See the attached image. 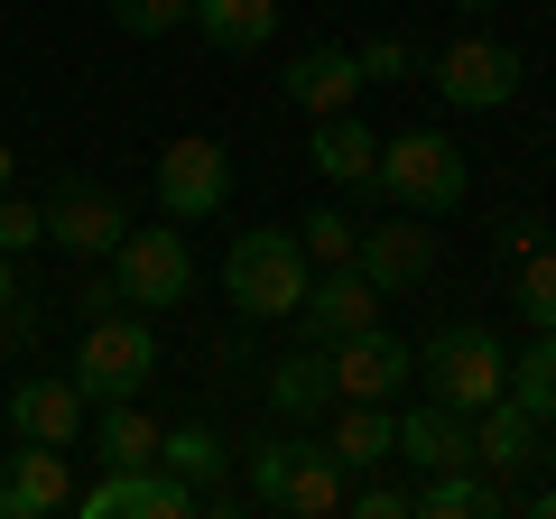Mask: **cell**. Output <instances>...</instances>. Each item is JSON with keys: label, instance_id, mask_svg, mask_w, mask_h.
I'll return each instance as SVG.
<instances>
[{"label": "cell", "instance_id": "cell-31", "mask_svg": "<svg viewBox=\"0 0 556 519\" xmlns=\"http://www.w3.org/2000/svg\"><path fill=\"white\" fill-rule=\"evenodd\" d=\"M353 65H362V84H399V75L417 65V47H408V38H362Z\"/></svg>", "mask_w": 556, "mask_h": 519}, {"label": "cell", "instance_id": "cell-2", "mask_svg": "<svg viewBox=\"0 0 556 519\" xmlns=\"http://www.w3.org/2000/svg\"><path fill=\"white\" fill-rule=\"evenodd\" d=\"M316 260L298 251V223H260L223 251V298L241 306V325H269V316H298Z\"/></svg>", "mask_w": 556, "mask_h": 519}, {"label": "cell", "instance_id": "cell-26", "mask_svg": "<svg viewBox=\"0 0 556 519\" xmlns=\"http://www.w3.org/2000/svg\"><path fill=\"white\" fill-rule=\"evenodd\" d=\"M519 316H529V334H556V241L519 251Z\"/></svg>", "mask_w": 556, "mask_h": 519}, {"label": "cell", "instance_id": "cell-19", "mask_svg": "<svg viewBox=\"0 0 556 519\" xmlns=\"http://www.w3.org/2000/svg\"><path fill=\"white\" fill-rule=\"evenodd\" d=\"M186 28H195L214 56H251V47L278 38V0H195V10H186Z\"/></svg>", "mask_w": 556, "mask_h": 519}, {"label": "cell", "instance_id": "cell-15", "mask_svg": "<svg viewBox=\"0 0 556 519\" xmlns=\"http://www.w3.org/2000/svg\"><path fill=\"white\" fill-rule=\"evenodd\" d=\"M325 455H334L343 473L390 464L399 455V408L390 400H334V408H325Z\"/></svg>", "mask_w": 556, "mask_h": 519}, {"label": "cell", "instance_id": "cell-28", "mask_svg": "<svg viewBox=\"0 0 556 519\" xmlns=\"http://www.w3.org/2000/svg\"><path fill=\"white\" fill-rule=\"evenodd\" d=\"M195 0H112V28L121 38H177Z\"/></svg>", "mask_w": 556, "mask_h": 519}, {"label": "cell", "instance_id": "cell-18", "mask_svg": "<svg viewBox=\"0 0 556 519\" xmlns=\"http://www.w3.org/2000/svg\"><path fill=\"white\" fill-rule=\"evenodd\" d=\"M538 455H547V445H538V418L510 390H501L492 408H473V464L482 473H519V464H538Z\"/></svg>", "mask_w": 556, "mask_h": 519}, {"label": "cell", "instance_id": "cell-32", "mask_svg": "<svg viewBox=\"0 0 556 519\" xmlns=\"http://www.w3.org/2000/svg\"><path fill=\"white\" fill-rule=\"evenodd\" d=\"M38 306H28V288H20V298H10V306H0V343H10V353H28V343H38Z\"/></svg>", "mask_w": 556, "mask_h": 519}, {"label": "cell", "instance_id": "cell-35", "mask_svg": "<svg viewBox=\"0 0 556 519\" xmlns=\"http://www.w3.org/2000/svg\"><path fill=\"white\" fill-rule=\"evenodd\" d=\"M10 177H20V149H10V140H0V186H10Z\"/></svg>", "mask_w": 556, "mask_h": 519}, {"label": "cell", "instance_id": "cell-29", "mask_svg": "<svg viewBox=\"0 0 556 519\" xmlns=\"http://www.w3.org/2000/svg\"><path fill=\"white\" fill-rule=\"evenodd\" d=\"M38 241H47V204H28V195H10V186H0V251L28 260Z\"/></svg>", "mask_w": 556, "mask_h": 519}, {"label": "cell", "instance_id": "cell-12", "mask_svg": "<svg viewBox=\"0 0 556 519\" xmlns=\"http://www.w3.org/2000/svg\"><path fill=\"white\" fill-rule=\"evenodd\" d=\"M353 269L380 288V298L417 288L427 269H437V232H427V214H408V223H362V241H353Z\"/></svg>", "mask_w": 556, "mask_h": 519}, {"label": "cell", "instance_id": "cell-36", "mask_svg": "<svg viewBox=\"0 0 556 519\" xmlns=\"http://www.w3.org/2000/svg\"><path fill=\"white\" fill-rule=\"evenodd\" d=\"M455 10H501V0H455Z\"/></svg>", "mask_w": 556, "mask_h": 519}, {"label": "cell", "instance_id": "cell-6", "mask_svg": "<svg viewBox=\"0 0 556 519\" xmlns=\"http://www.w3.org/2000/svg\"><path fill=\"white\" fill-rule=\"evenodd\" d=\"M112 298L139 316H167L177 298H195V251H186L177 223H130L112 241Z\"/></svg>", "mask_w": 556, "mask_h": 519}, {"label": "cell", "instance_id": "cell-20", "mask_svg": "<svg viewBox=\"0 0 556 519\" xmlns=\"http://www.w3.org/2000/svg\"><path fill=\"white\" fill-rule=\"evenodd\" d=\"M399 455L417 464V473H445V464H473V418H455V408H408L399 418Z\"/></svg>", "mask_w": 556, "mask_h": 519}, {"label": "cell", "instance_id": "cell-23", "mask_svg": "<svg viewBox=\"0 0 556 519\" xmlns=\"http://www.w3.org/2000/svg\"><path fill=\"white\" fill-rule=\"evenodd\" d=\"M159 436H167V427H159V418H139L130 400H102V408H93V455H102V473L159 464Z\"/></svg>", "mask_w": 556, "mask_h": 519}, {"label": "cell", "instance_id": "cell-24", "mask_svg": "<svg viewBox=\"0 0 556 519\" xmlns=\"http://www.w3.org/2000/svg\"><path fill=\"white\" fill-rule=\"evenodd\" d=\"M538 427H556V334H529V353H510V380H501Z\"/></svg>", "mask_w": 556, "mask_h": 519}, {"label": "cell", "instance_id": "cell-1", "mask_svg": "<svg viewBox=\"0 0 556 519\" xmlns=\"http://www.w3.org/2000/svg\"><path fill=\"white\" fill-rule=\"evenodd\" d=\"M84 400H139L149 380H159V325L139 316V306H93L75 334V371H65Z\"/></svg>", "mask_w": 556, "mask_h": 519}, {"label": "cell", "instance_id": "cell-25", "mask_svg": "<svg viewBox=\"0 0 556 519\" xmlns=\"http://www.w3.org/2000/svg\"><path fill=\"white\" fill-rule=\"evenodd\" d=\"M159 464H167V473H186V482H214V473H232V445H223L214 427H167Z\"/></svg>", "mask_w": 556, "mask_h": 519}, {"label": "cell", "instance_id": "cell-11", "mask_svg": "<svg viewBox=\"0 0 556 519\" xmlns=\"http://www.w3.org/2000/svg\"><path fill=\"white\" fill-rule=\"evenodd\" d=\"M121 232H130V214H121V195H102V186H56V195H47V251L112 260Z\"/></svg>", "mask_w": 556, "mask_h": 519}, {"label": "cell", "instance_id": "cell-14", "mask_svg": "<svg viewBox=\"0 0 556 519\" xmlns=\"http://www.w3.org/2000/svg\"><path fill=\"white\" fill-rule=\"evenodd\" d=\"M371 316H380V288L362 279L353 260L316 269V279H306V298H298V325H306V343H343V334H362Z\"/></svg>", "mask_w": 556, "mask_h": 519}, {"label": "cell", "instance_id": "cell-21", "mask_svg": "<svg viewBox=\"0 0 556 519\" xmlns=\"http://www.w3.org/2000/svg\"><path fill=\"white\" fill-rule=\"evenodd\" d=\"M343 400V390H334V362H325V343H306V353H288V362H278V371H269V408H278V418H325V408H334Z\"/></svg>", "mask_w": 556, "mask_h": 519}, {"label": "cell", "instance_id": "cell-4", "mask_svg": "<svg viewBox=\"0 0 556 519\" xmlns=\"http://www.w3.org/2000/svg\"><path fill=\"white\" fill-rule=\"evenodd\" d=\"M371 186L399 204V214H455L464 204V186H473V167H464V149L445 140V130H399V140H380V167H371Z\"/></svg>", "mask_w": 556, "mask_h": 519}, {"label": "cell", "instance_id": "cell-3", "mask_svg": "<svg viewBox=\"0 0 556 519\" xmlns=\"http://www.w3.org/2000/svg\"><path fill=\"white\" fill-rule=\"evenodd\" d=\"M417 380H427V400L455 408V418H473V408L501 400V380H510V353H501L492 325H437V334L417 343Z\"/></svg>", "mask_w": 556, "mask_h": 519}, {"label": "cell", "instance_id": "cell-22", "mask_svg": "<svg viewBox=\"0 0 556 519\" xmlns=\"http://www.w3.org/2000/svg\"><path fill=\"white\" fill-rule=\"evenodd\" d=\"M306 159H316V177H334V186H371V167H380V130H362L353 112H325Z\"/></svg>", "mask_w": 556, "mask_h": 519}, {"label": "cell", "instance_id": "cell-16", "mask_svg": "<svg viewBox=\"0 0 556 519\" xmlns=\"http://www.w3.org/2000/svg\"><path fill=\"white\" fill-rule=\"evenodd\" d=\"M288 102H298L306 121H325V112H353V93H362V65H353V47H306V56H288Z\"/></svg>", "mask_w": 556, "mask_h": 519}, {"label": "cell", "instance_id": "cell-27", "mask_svg": "<svg viewBox=\"0 0 556 519\" xmlns=\"http://www.w3.org/2000/svg\"><path fill=\"white\" fill-rule=\"evenodd\" d=\"M353 241H362V223L343 214V204H316V214L298 223V251L316 260V269H334V260H353Z\"/></svg>", "mask_w": 556, "mask_h": 519}, {"label": "cell", "instance_id": "cell-8", "mask_svg": "<svg viewBox=\"0 0 556 519\" xmlns=\"http://www.w3.org/2000/svg\"><path fill=\"white\" fill-rule=\"evenodd\" d=\"M437 93L455 102V112H501V102H519V47L510 38H455L437 56Z\"/></svg>", "mask_w": 556, "mask_h": 519}, {"label": "cell", "instance_id": "cell-5", "mask_svg": "<svg viewBox=\"0 0 556 519\" xmlns=\"http://www.w3.org/2000/svg\"><path fill=\"white\" fill-rule=\"evenodd\" d=\"M241 482H251V501H269V510H288V519H334L343 492H353V473H343L325 445H298V436H260Z\"/></svg>", "mask_w": 556, "mask_h": 519}, {"label": "cell", "instance_id": "cell-13", "mask_svg": "<svg viewBox=\"0 0 556 519\" xmlns=\"http://www.w3.org/2000/svg\"><path fill=\"white\" fill-rule=\"evenodd\" d=\"M84 418H93V400H84L65 371H28V380H10V436H28V445H75Z\"/></svg>", "mask_w": 556, "mask_h": 519}, {"label": "cell", "instance_id": "cell-34", "mask_svg": "<svg viewBox=\"0 0 556 519\" xmlns=\"http://www.w3.org/2000/svg\"><path fill=\"white\" fill-rule=\"evenodd\" d=\"M529 519H556V482H547V492H529Z\"/></svg>", "mask_w": 556, "mask_h": 519}, {"label": "cell", "instance_id": "cell-10", "mask_svg": "<svg viewBox=\"0 0 556 519\" xmlns=\"http://www.w3.org/2000/svg\"><path fill=\"white\" fill-rule=\"evenodd\" d=\"M75 510V473H65V445H10L0 455V519H56Z\"/></svg>", "mask_w": 556, "mask_h": 519}, {"label": "cell", "instance_id": "cell-9", "mask_svg": "<svg viewBox=\"0 0 556 519\" xmlns=\"http://www.w3.org/2000/svg\"><path fill=\"white\" fill-rule=\"evenodd\" d=\"M325 362H334V390L343 400H399L417 380V343H399L390 325H362V334H343V343H325Z\"/></svg>", "mask_w": 556, "mask_h": 519}, {"label": "cell", "instance_id": "cell-30", "mask_svg": "<svg viewBox=\"0 0 556 519\" xmlns=\"http://www.w3.org/2000/svg\"><path fill=\"white\" fill-rule=\"evenodd\" d=\"M343 510L353 519H417V492L408 482H362V492H343Z\"/></svg>", "mask_w": 556, "mask_h": 519}, {"label": "cell", "instance_id": "cell-7", "mask_svg": "<svg viewBox=\"0 0 556 519\" xmlns=\"http://www.w3.org/2000/svg\"><path fill=\"white\" fill-rule=\"evenodd\" d=\"M159 204H167V223H214L232 204V149L223 140H167L159 149Z\"/></svg>", "mask_w": 556, "mask_h": 519}, {"label": "cell", "instance_id": "cell-33", "mask_svg": "<svg viewBox=\"0 0 556 519\" xmlns=\"http://www.w3.org/2000/svg\"><path fill=\"white\" fill-rule=\"evenodd\" d=\"M10 298H20V260L0 251V306H10Z\"/></svg>", "mask_w": 556, "mask_h": 519}, {"label": "cell", "instance_id": "cell-17", "mask_svg": "<svg viewBox=\"0 0 556 519\" xmlns=\"http://www.w3.org/2000/svg\"><path fill=\"white\" fill-rule=\"evenodd\" d=\"M501 510H510V492L482 464H445V473L417 482V519H501Z\"/></svg>", "mask_w": 556, "mask_h": 519}]
</instances>
